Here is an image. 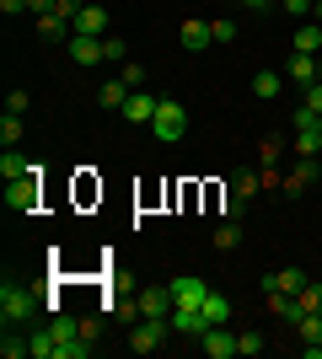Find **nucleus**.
I'll return each instance as SVG.
<instances>
[{"label": "nucleus", "mask_w": 322, "mask_h": 359, "mask_svg": "<svg viewBox=\"0 0 322 359\" xmlns=\"http://www.w3.org/2000/svg\"><path fill=\"white\" fill-rule=\"evenodd\" d=\"M38 204H43V166L32 161V172H27V177L6 182V210H11V215H32Z\"/></svg>", "instance_id": "nucleus-1"}, {"label": "nucleus", "mask_w": 322, "mask_h": 359, "mask_svg": "<svg viewBox=\"0 0 322 359\" xmlns=\"http://www.w3.org/2000/svg\"><path fill=\"white\" fill-rule=\"evenodd\" d=\"M183 129H188L183 102H177V97H161V102H156V118H151V135L161 140V145H177V140H183Z\"/></svg>", "instance_id": "nucleus-2"}, {"label": "nucleus", "mask_w": 322, "mask_h": 359, "mask_svg": "<svg viewBox=\"0 0 322 359\" xmlns=\"http://www.w3.org/2000/svg\"><path fill=\"white\" fill-rule=\"evenodd\" d=\"M32 311H38V295L6 279V285H0V322H6V327H16V322H27Z\"/></svg>", "instance_id": "nucleus-3"}, {"label": "nucleus", "mask_w": 322, "mask_h": 359, "mask_svg": "<svg viewBox=\"0 0 322 359\" xmlns=\"http://www.w3.org/2000/svg\"><path fill=\"white\" fill-rule=\"evenodd\" d=\"M167 338H172V316H140L135 332H129V348L135 354H156Z\"/></svg>", "instance_id": "nucleus-4"}, {"label": "nucleus", "mask_w": 322, "mask_h": 359, "mask_svg": "<svg viewBox=\"0 0 322 359\" xmlns=\"http://www.w3.org/2000/svg\"><path fill=\"white\" fill-rule=\"evenodd\" d=\"M307 290V269H279V273H263V295H301Z\"/></svg>", "instance_id": "nucleus-5"}, {"label": "nucleus", "mask_w": 322, "mask_h": 359, "mask_svg": "<svg viewBox=\"0 0 322 359\" xmlns=\"http://www.w3.org/2000/svg\"><path fill=\"white\" fill-rule=\"evenodd\" d=\"M156 102H161V97H151V91L140 86V91H129V102H123L119 113H123L129 123H140V129H151V118H156Z\"/></svg>", "instance_id": "nucleus-6"}, {"label": "nucleus", "mask_w": 322, "mask_h": 359, "mask_svg": "<svg viewBox=\"0 0 322 359\" xmlns=\"http://www.w3.org/2000/svg\"><path fill=\"white\" fill-rule=\"evenodd\" d=\"M199 348H204L210 359H231V354H236V338L226 332V322H215V327L199 332Z\"/></svg>", "instance_id": "nucleus-7"}, {"label": "nucleus", "mask_w": 322, "mask_h": 359, "mask_svg": "<svg viewBox=\"0 0 322 359\" xmlns=\"http://www.w3.org/2000/svg\"><path fill=\"white\" fill-rule=\"evenodd\" d=\"M102 38H86V32H76L70 38V65H81V70H92V65H102Z\"/></svg>", "instance_id": "nucleus-8"}, {"label": "nucleus", "mask_w": 322, "mask_h": 359, "mask_svg": "<svg viewBox=\"0 0 322 359\" xmlns=\"http://www.w3.org/2000/svg\"><path fill=\"white\" fill-rule=\"evenodd\" d=\"M70 27L86 32V38H107V6H92V0H86V6L76 11V22H70Z\"/></svg>", "instance_id": "nucleus-9"}, {"label": "nucleus", "mask_w": 322, "mask_h": 359, "mask_svg": "<svg viewBox=\"0 0 322 359\" xmlns=\"http://www.w3.org/2000/svg\"><path fill=\"white\" fill-rule=\"evenodd\" d=\"M172 285H151V290H140V316H172Z\"/></svg>", "instance_id": "nucleus-10"}, {"label": "nucleus", "mask_w": 322, "mask_h": 359, "mask_svg": "<svg viewBox=\"0 0 322 359\" xmlns=\"http://www.w3.org/2000/svg\"><path fill=\"white\" fill-rule=\"evenodd\" d=\"M204 295H210V285H204L199 273H183V279H172V300H177V306H204Z\"/></svg>", "instance_id": "nucleus-11"}, {"label": "nucleus", "mask_w": 322, "mask_h": 359, "mask_svg": "<svg viewBox=\"0 0 322 359\" xmlns=\"http://www.w3.org/2000/svg\"><path fill=\"white\" fill-rule=\"evenodd\" d=\"M317 48H322V22L307 16V22L295 27V38H290V54H317Z\"/></svg>", "instance_id": "nucleus-12"}, {"label": "nucleus", "mask_w": 322, "mask_h": 359, "mask_svg": "<svg viewBox=\"0 0 322 359\" xmlns=\"http://www.w3.org/2000/svg\"><path fill=\"white\" fill-rule=\"evenodd\" d=\"M27 172H32V161H27V156H22L16 145H6V150H0V177H6V182L27 177Z\"/></svg>", "instance_id": "nucleus-13"}, {"label": "nucleus", "mask_w": 322, "mask_h": 359, "mask_svg": "<svg viewBox=\"0 0 322 359\" xmlns=\"http://www.w3.org/2000/svg\"><path fill=\"white\" fill-rule=\"evenodd\" d=\"M269 311L279 316V322H301V316H307V306H301V295H269Z\"/></svg>", "instance_id": "nucleus-14"}, {"label": "nucleus", "mask_w": 322, "mask_h": 359, "mask_svg": "<svg viewBox=\"0 0 322 359\" xmlns=\"http://www.w3.org/2000/svg\"><path fill=\"white\" fill-rule=\"evenodd\" d=\"M311 177H317V156H301V161H295V172L285 177V194H307Z\"/></svg>", "instance_id": "nucleus-15"}, {"label": "nucleus", "mask_w": 322, "mask_h": 359, "mask_svg": "<svg viewBox=\"0 0 322 359\" xmlns=\"http://www.w3.org/2000/svg\"><path fill=\"white\" fill-rule=\"evenodd\" d=\"M215 38H210V22H183V48L188 54H204Z\"/></svg>", "instance_id": "nucleus-16"}, {"label": "nucleus", "mask_w": 322, "mask_h": 359, "mask_svg": "<svg viewBox=\"0 0 322 359\" xmlns=\"http://www.w3.org/2000/svg\"><path fill=\"white\" fill-rule=\"evenodd\" d=\"M258 188H263V172H231V198H242V204H247Z\"/></svg>", "instance_id": "nucleus-17"}, {"label": "nucleus", "mask_w": 322, "mask_h": 359, "mask_svg": "<svg viewBox=\"0 0 322 359\" xmlns=\"http://www.w3.org/2000/svg\"><path fill=\"white\" fill-rule=\"evenodd\" d=\"M279 86H285V81H279V70H258V75H253V97H258V102H274Z\"/></svg>", "instance_id": "nucleus-18"}, {"label": "nucleus", "mask_w": 322, "mask_h": 359, "mask_svg": "<svg viewBox=\"0 0 322 359\" xmlns=\"http://www.w3.org/2000/svg\"><path fill=\"white\" fill-rule=\"evenodd\" d=\"M97 102H102V107H113V113H119V107L129 102V86H123L119 75H113V81H102V86H97Z\"/></svg>", "instance_id": "nucleus-19"}, {"label": "nucleus", "mask_w": 322, "mask_h": 359, "mask_svg": "<svg viewBox=\"0 0 322 359\" xmlns=\"http://www.w3.org/2000/svg\"><path fill=\"white\" fill-rule=\"evenodd\" d=\"M32 359H60V338H54V327L32 332Z\"/></svg>", "instance_id": "nucleus-20"}, {"label": "nucleus", "mask_w": 322, "mask_h": 359, "mask_svg": "<svg viewBox=\"0 0 322 359\" xmlns=\"http://www.w3.org/2000/svg\"><path fill=\"white\" fill-rule=\"evenodd\" d=\"M199 311H204V322H210V327H215V322H226V316H231V300L220 295V290H210V295H204V306H199Z\"/></svg>", "instance_id": "nucleus-21"}, {"label": "nucleus", "mask_w": 322, "mask_h": 359, "mask_svg": "<svg viewBox=\"0 0 322 359\" xmlns=\"http://www.w3.org/2000/svg\"><path fill=\"white\" fill-rule=\"evenodd\" d=\"M290 81L311 86V81H317V54H290Z\"/></svg>", "instance_id": "nucleus-22"}, {"label": "nucleus", "mask_w": 322, "mask_h": 359, "mask_svg": "<svg viewBox=\"0 0 322 359\" xmlns=\"http://www.w3.org/2000/svg\"><path fill=\"white\" fill-rule=\"evenodd\" d=\"M215 247H220V252H236V247H242V225L220 220V225H215Z\"/></svg>", "instance_id": "nucleus-23"}, {"label": "nucleus", "mask_w": 322, "mask_h": 359, "mask_svg": "<svg viewBox=\"0 0 322 359\" xmlns=\"http://www.w3.org/2000/svg\"><path fill=\"white\" fill-rule=\"evenodd\" d=\"M295 332H301V344H322V311H307L295 322Z\"/></svg>", "instance_id": "nucleus-24"}, {"label": "nucleus", "mask_w": 322, "mask_h": 359, "mask_svg": "<svg viewBox=\"0 0 322 359\" xmlns=\"http://www.w3.org/2000/svg\"><path fill=\"white\" fill-rule=\"evenodd\" d=\"M0 354H6V359H22V354H32V338H16V332L6 327V338H0Z\"/></svg>", "instance_id": "nucleus-25"}, {"label": "nucleus", "mask_w": 322, "mask_h": 359, "mask_svg": "<svg viewBox=\"0 0 322 359\" xmlns=\"http://www.w3.org/2000/svg\"><path fill=\"white\" fill-rule=\"evenodd\" d=\"M119 81H123L129 91H140V86H145V65H140V60H123V65H119Z\"/></svg>", "instance_id": "nucleus-26"}, {"label": "nucleus", "mask_w": 322, "mask_h": 359, "mask_svg": "<svg viewBox=\"0 0 322 359\" xmlns=\"http://www.w3.org/2000/svg\"><path fill=\"white\" fill-rule=\"evenodd\" d=\"M22 135H27V129H22V113H6V118H0V145H16Z\"/></svg>", "instance_id": "nucleus-27"}, {"label": "nucleus", "mask_w": 322, "mask_h": 359, "mask_svg": "<svg viewBox=\"0 0 322 359\" xmlns=\"http://www.w3.org/2000/svg\"><path fill=\"white\" fill-rule=\"evenodd\" d=\"M102 54H107L113 65H123V60H129V43H123L119 32H107V38H102Z\"/></svg>", "instance_id": "nucleus-28"}, {"label": "nucleus", "mask_w": 322, "mask_h": 359, "mask_svg": "<svg viewBox=\"0 0 322 359\" xmlns=\"http://www.w3.org/2000/svg\"><path fill=\"white\" fill-rule=\"evenodd\" d=\"M210 38H215V43H236V22L215 16V22H210Z\"/></svg>", "instance_id": "nucleus-29"}, {"label": "nucleus", "mask_w": 322, "mask_h": 359, "mask_svg": "<svg viewBox=\"0 0 322 359\" xmlns=\"http://www.w3.org/2000/svg\"><path fill=\"white\" fill-rule=\"evenodd\" d=\"M263 348H269L263 332H242V338H236V354H263Z\"/></svg>", "instance_id": "nucleus-30"}, {"label": "nucleus", "mask_w": 322, "mask_h": 359, "mask_svg": "<svg viewBox=\"0 0 322 359\" xmlns=\"http://www.w3.org/2000/svg\"><path fill=\"white\" fill-rule=\"evenodd\" d=\"M27 107H32V97H27L22 86H11V91H6V113H27Z\"/></svg>", "instance_id": "nucleus-31"}, {"label": "nucleus", "mask_w": 322, "mask_h": 359, "mask_svg": "<svg viewBox=\"0 0 322 359\" xmlns=\"http://www.w3.org/2000/svg\"><path fill=\"white\" fill-rule=\"evenodd\" d=\"M301 306H307V311H322V285H311V279H307V290H301Z\"/></svg>", "instance_id": "nucleus-32"}, {"label": "nucleus", "mask_w": 322, "mask_h": 359, "mask_svg": "<svg viewBox=\"0 0 322 359\" xmlns=\"http://www.w3.org/2000/svg\"><path fill=\"white\" fill-rule=\"evenodd\" d=\"M279 6H285V11H290V16H301V22H307V16H311V6H317V0H279Z\"/></svg>", "instance_id": "nucleus-33"}, {"label": "nucleus", "mask_w": 322, "mask_h": 359, "mask_svg": "<svg viewBox=\"0 0 322 359\" xmlns=\"http://www.w3.org/2000/svg\"><path fill=\"white\" fill-rule=\"evenodd\" d=\"M307 107H311V113H322V81H311V86H307Z\"/></svg>", "instance_id": "nucleus-34"}, {"label": "nucleus", "mask_w": 322, "mask_h": 359, "mask_svg": "<svg viewBox=\"0 0 322 359\" xmlns=\"http://www.w3.org/2000/svg\"><path fill=\"white\" fill-rule=\"evenodd\" d=\"M27 6H32V16H48V11H60L65 0H27Z\"/></svg>", "instance_id": "nucleus-35"}, {"label": "nucleus", "mask_w": 322, "mask_h": 359, "mask_svg": "<svg viewBox=\"0 0 322 359\" xmlns=\"http://www.w3.org/2000/svg\"><path fill=\"white\" fill-rule=\"evenodd\" d=\"M0 11H6V16H22V11H32V6H27V0H0Z\"/></svg>", "instance_id": "nucleus-36"}, {"label": "nucleus", "mask_w": 322, "mask_h": 359, "mask_svg": "<svg viewBox=\"0 0 322 359\" xmlns=\"http://www.w3.org/2000/svg\"><path fill=\"white\" fill-rule=\"evenodd\" d=\"M242 6H247V11H263V6H269V0H242Z\"/></svg>", "instance_id": "nucleus-37"}]
</instances>
